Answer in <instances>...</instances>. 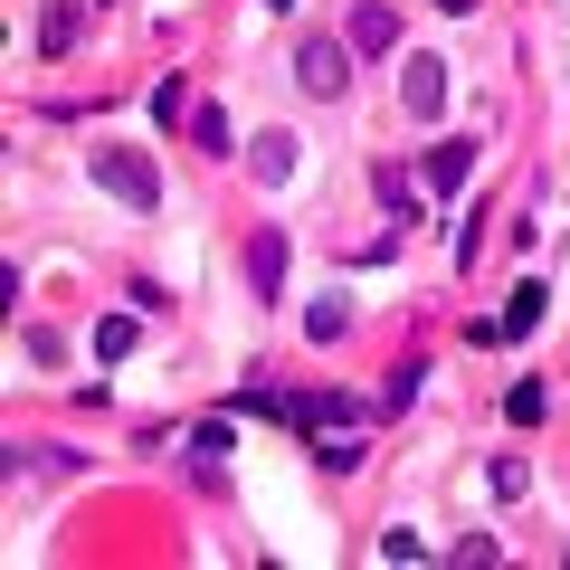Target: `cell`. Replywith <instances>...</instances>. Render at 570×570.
I'll list each match as a JSON object with an SVG mask.
<instances>
[{
	"label": "cell",
	"instance_id": "cell-1",
	"mask_svg": "<svg viewBox=\"0 0 570 570\" xmlns=\"http://www.w3.org/2000/svg\"><path fill=\"white\" fill-rule=\"evenodd\" d=\"M86 171H96V190H115L124 209H163L153 163H142V153H124V142H96V153H86Z\"/></svg>",
	"mask_w": 570,
	"mask_h": 570
},
{
	"label": "cell",
	"instance_id": "cell-2",
	"mask_svg": "<svg viewBox=\"0 0 570 570\" xmlns=\"http://www.w3.org/2000/svg\"><path fill=\"white\" fill-rule=\"evenodd\" d=\"M295 86H305V96H343L352 86V48L343 39H305L295 48Z\"/></svg>",
	"mask_w": 570,
	"mask_h": 570
},
{
	"label": "cell",
	"instance_id": "cell-3",
	"mask_svg": "<svg viewBox=\"0 0 570 570\" xmlns=\"http://www.w3.org/2000/svg\"><path fill=\"white\" fill-rule=\"evenodd\" d=\"M400 105H409L419 124L448 115V58H409V67H400Z\"/></svg>",
	"mask_w": 570,
	"mask_h": 570
},
{
	"label": "cell",
	"instance_id": "cell-4",
	"mask_svg": "<svg viewBox=\"0 0 570 570\" xmlns=\"http://www.w3.org/2000/svg\"><path fill=\"white\" fill-rule=\"evenodd\" d=\"M285 419L324 438V428H352V400H343V390H285Z\"/></svg>",
	"mask_w": 570,
	"mask_h": 570
},
{
	"label": "cell",
	"instance_id": "cell-5",
	"mask_svg": "<svg viewBox=\"0 0 570 570\" xmlns=\"http://www.w3.org/2000/svg\"><path fill=\"white\" fill-rule=\"evenodd\" d=\"M466 171H475V142H466V134L428 142V190H438V200H448V190H466Z\"/></svg>",
	"mask_w": 570,
	"mask_h": 570
},
{
	"label": "cell",
	"instance_id": "cell-6",
	"mask_svg": "<svg viewBox=\"0 0 570 570\" xmlns=\"http://www.w3.org/2000/svg\"><path fill=\"white\" fill-rule=\"evenodd\" d=\"M352 48H362V58H390V48H400V10H390V0H362V10H352Z\"/></svg>",
	"mask_w": 570,
	"mask_h": 570
},
{
	"label": "cell",
	"instance_id": "cell-7",
	"mask_svg": "<svg viewBox=\"0 0 570 570\" xmlns=\"http://www.w3.org/2000/svg\"><path fill=\"white\" fill-rule=\"evenodd\" d=\"M542 305H551L542 285H513V295H504V314H494V333H485V343H523V333L542 324Z\"/></svg>",
	"mask_w": 570,
	"mask_h": 570
},
{
	"label": "cell",
	"instance_id": "cell-8",
	"mask_svg": "<svg viewBox=\"0 0 570 570\" xmlns=\"http://www.w3.org/2000/svg\"><path fill=\"white\" fill-rule=\"evenodd\" d=\"M295 153H305V142L285 134V124H266V134L247 142V163H257V181H285V171H295Z\"/></svg>",
	"mask_w": 570,
	"mask_h": 570
},
{
	"label": "cell",
	"instance_id": "cell-9",
	"mask_svg": "<svg viewBox=\"0 0 570 570\" xmlns=\"http://www.w3.org/2000/svg\"><path fill=\"white\" fill-rule=\"evenodd\" d=\"M247 285H257V295H276V285H285V228H266V238L247 247Z\"/></svg>",
	"mask_w": 570,
	"mask_h": 570
},
{
	"label": "cell",
	"instance_id": "cell-10",
	"mask_svg": "<svg viewBox=\"0 0 570 570\" xmlns=\"http://www.w3.org/2000/svg\"><path fill=\"white\" fill-rule=\"evenodd\" d=\"M77 29H86V10H77V0H58V10L39 20V58H67V48H77Z\"/></svg>",
	"mask_w": 570,
	"mask_h": 570
},
{
	"label": "cell",
	"instance_id": "cell-11",
	"mask_svg": "<svg viewBox=\"0 0 570 570\" xmlns=\"http://www.w3.org/2000/svg\"><path fill=\"white\" fill-rule=\"evenodd\" d=\"M190 142H200V153H238V134H228V105H190Z\"/></svg>",
	"mask_w": 570,
	"mask_h": 570
},
{
	"label": "cell",
	"instance_id": "cell-12",
	"mask_svg": "<svg viewBox=\"0 0 570 570\" xmlns=\"http://www.w3.org/2000/svg\"><path fill=\"white\" fill-rule=\"evenodd\" d=\"M314 466H324V475H352V466H362V438H352V428H324V438H314Z\"/></svg>",
	"mask_w": 570,
	"mask_h": 570
},
{
	"label": "cell",
	"instance_id": "cell-13",
	"mask_svg": "<svg viewBox=\"0 0 570 570\" xmlns=\"http://www.w3.org/2000/svg\"><path fill=\"white\" fill-rule=\"evenodd\" d=\"M134 343H142V324H134V314H105V324H96V352H105V371H115Z\"/></svg>",
	"mask_w": 570,
	"mask_h": 570
},
{
	"label": "cell",
	"instance_id": "cell-14",
	"mask_svg": "<svg viewBox=\"0 0 570 570\" xmlns=\"http://www.w3.org/2000/svg\"><path fill=\"white\" fill-rule=\"evenodd\" d=\"M228 409H238V419H285V390L247 381V390H228Z\"/></svg>",
	"mask_w": 570,
	"mask_h": 570
},
{
	"label": "cell",
	"instance_id": "cell-15",
	"mask_svg": "<svg viewBox=\"0 0 570 570\" xmlns=\"http://www.w3.org/2000/svg\"><path fill=\"white\" fill-rule=\"evenodd\" d=\"M343 324H352L343 295H333V305H305V343H343Z\"/></svg>",
	"mask_w": 570,
	"mask_h": 570
},
{
	"label": "cell",
	"instance_id": "cell-16",
	"mask_svg": "<svg viewBox=\"0 0 570 570\" xmlns=\"http://www.w3.org/2000/svg\"><path fill=\"white\" fill-rule=\"evenodd\" d=\"M371 190H381V209L409 228V171H400V163H381V171H371Z\"/></svg>",
	"mask_w": 570,
	"mask_h": 570
},
{
	"label": "cell",
	"instance_id": "cell-17",
	"mask_svg": "<svg viewBox=\"0 0 570 570\" xmlns=\"http://www.w3.org/2000/svg\"><path fill=\"white\" fill-rule=\"evenodd\" d=\"M542 409H551V400H542V381H513V400H504V419H513V428H542Z\"/></svg>",
	"mask_w": 570,
	"mask_h": 570
},
{
	"label": "cell",
	"instance_id": "cell-18",
	"mask_svg": "<svg viewBox=\"0 0 570 570\" xmlns=\"http://www.w3.org/2000/svg\"><path fill=\"white\" fill-rule=\"evenodd\" d=\"M485 485H494V504H513V494H523L532 475H523V456H494V466H485Z\"/></svg>",
	"mask_w": 570,
	"mask_h": 570
},
{
	"label": "cell",
	"instance_id": "cell-19",
	"mask_svg": "<svg viewBox=\"0 0 570 570\" xmlns=\"http://www.w3.org/2000/svg\"><path fill=\"white\" fill-rule=\"evenodd\" d=\"M181 115H190V86L163 77V86H153V124H181Z\"/></svg>",
	"mask_w": 570,
	"mask_h": 570
},
{
	"label": "cell",
	"instance_id": "cell-20",
	"mask_svg": "<svg viewBox=\"0 0 570 570\" xmlns=\"http://www.w3.org/2000/svg\"><path fill=\"white\" fill-rule=\"evenodd\" d=\"M419 390H428V362H400V371H390V390H381V400H390V409H409Z\"/></svg>",
	"mask_w": 570,
	"mask_h": 570
},
{
	"label": "cell",
	"instance_id": "cell-21",
	"mask_svg": "<svg viewBox=\"0 0 570 570\" xmlns=\"http://www.w3.org/2000/svg\"><path fill=\"white\" fill-rule=\"evenodd\" d=\"M20 352H29V362H39V371H58V362H67V343H58V333H48V324H39V333H20Z\"/></svg>",
	"mask_w": 570,
	"mask_h": 570
},
{
	"label": "cell",
	"instance_id": "cell-22",
	"mask_svg": "<svg viewBox=\"0 0 570 570\" xmlns=\"http://www.w3.org/2000/svg\"><path fill=\"white\" fill-rule=\"evenodd\" d=\"M428 10H448V20H466V10H475V0H428Z\"/></svg>",
	"mask_w": 570,
	"mask_h": 570
},
{
	"label": "cell",
	"instance_id": "cell-23",
	"mask_svg": "<svg viewBox=\"0 0 570 570\" xmlns=\"http://www.w3.org/2000/svg\"><path fill=\"white\" fill-rule=\"evenodd\" d=\"M266 10H295V0H266Z\"/></svg>",
	"mask_w": 570,
	"mask_h": 570
}]
</instances>
